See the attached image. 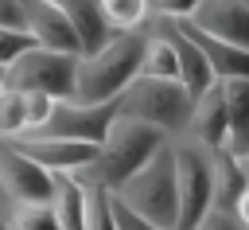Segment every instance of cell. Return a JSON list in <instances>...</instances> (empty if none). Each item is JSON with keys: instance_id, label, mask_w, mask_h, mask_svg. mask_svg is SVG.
<instances>
[{"instance_id": "cell-17", "label": "cell", "mask_w": 249, "mask_h": 230, "mask_svg": "<svg viewBox=\"0 0 249 230\" xmlns=\"http://www.w3.org/2000/svg\"><path fill=\"white\" fill-rule=\"evenodd\" d=\"M206 156H210V179H214V207H222V211H233L237 195L249 187V175H245L241 160H237V156H230L226 148H218V152H206Z\"/></svg>"}, {"instance_id": "cell-19", "label": "cell", "mask_w": 249, "mask_h": 230, "mask_svg": "<svg viewBox=\"0 0 249 230\" xmlns=\"http://www.w3.org/2000/svg\"><path fill=\"white\" fill-rule=\"evenodd\" d=\"M97 12L109 31H136L148 19V0H97Z\"/></svg>"}, {"instance_id": "cell-20", "label": "cell", "mask_w": 249, "mask_h": 230, "mask_svg": "<svg viewBox=\"0 0 249 230\" xmlns=\"http://www.w3.org/2000/svg\"><path fill=\"white\" fill-rule=\"evenodd\" d=\"M82 191H86V230H117L109 191L97 183H86V179H82Z\"/></svg>"}, {"instance_id": "cell-16", "label": "cell", "mask_w": 249, "mask_h": 230, "mask_svg": "<svg viewBox=\"0 0 249 230\" xmlns=\"http://www.w3.org/2000/svg\"><path fill=\"white\" fill-rule=\"evenodd\" d=\"M62 16H66V23L74 27V35H78V43H82V55H89V51H97V47H105L109 43V27H105V19H101V12H97V0H51Z\"/></svg>"}, {"instance_id": "cell-27", "label": "cell", "mask_w": 249, "mask_h": 230, "mask_svg": "<svg viewBox=\"0 0 249 230\" xmlns=\"http://www.w3.org/2000/svg\"><path fill=\"white\" fill-rule=\"evenodd\" d=\"M148 8H156L160 19H187L198 8V0H148Z\"/></svg>"}, {"instance_id": "cell-18", "label": "cell", "mask_w": 249, "mask_h": 230, "mask_svg": "<svg viewBox=\"0 0 249 230\" xmlns=\"http://www.w3.org/2000/svg\"><path fill=\"white\" fill-rule=\"evenodd\" d=\"M140 74H152V78H171L179 82V62H175V47L163 31L156 35H144V55H140Z\"/></svg>"}, {"instance_id": "cell-15", "label": "cell", "mask_w": 249, "mask_h": 230, "mask_svg": "<svg viewBox=\"0 0 249 230\" xmlns=\"http://www.w3.org/2000/svg\"><path fill=\"white\" fill-rule=\"evenodd\" d=\"M222 97H226V152L245 160V152H249V78L222 82Z\"/></svg>"}, {"instance_id": "cell-5", "label": "cell", "mask_w": 249, "mask_h": 230, "mask_svg": "<svg viewBox=\"0 0 249 230\" xmlns=\"http://www.w3.org/2000/svg\"><path fill=\"white\" fill-rule=\"evenodd\" d=\"M74 74H78V55L31 43L19 58H12L4 66V86L39 90V94H51L54 101H70L74 97Z\"/></svg>"}, {"instance_id": "cell-3", "label": "cell", "mask_w": 249, "mask_h": 230, "mask_svg": "<svg viewBox=\"0 0 249 230\" xmlns=\"http://www.w3.org/2000/svg\"><path fill=\"white\" fill-rule=\"evenodd\" d=\"M132 214L175 230V160H171V144H163L148 164H140L117 191H113Z\"/></svg>"}, {"instance_id": "cell-31", "label": "cell", "mask_w": 249, "mask_h": 230, "mask_svg": "<svg viewBox=\"0 0 249 230\" xmlns=\"http://www.w3.org/2000/svg\"><path fill=\"white\" fill-rule=\"evenodd\" d=\"M0 94H4V70H0Z\"/></svg>"}, {"instance_id": "cell-11", "label": "cell", "mask_w": 249, "mask_h": 230, "mask_svg": "<svg viewBox=\"0 0 249 230\" xmlns=\"http://www.w3.org/2000/svg\"><path fill=\"white\" fill-rule=\"evenodd\" d=\"M23 8V27L39 47L51 51H66V55H82V43L74 35V27L66 23V16L51 4V0H19Z\"/></svg>"}, {"instance_id": "cell-4", "label": "cell", "mask_w": 249, "mask_h": 230, "mask_svg": "<svg viewBox=\"0 0 249 230\" xmlns=\"http://www.w3.org/2000/svg\"><path fill=\"white\" fill-rule=\"evenodd\" d=\"M191 94L171 82V78H152V74H136L121 94H117V109L124 117H140L156 129H163L167 136L171 133H183L187 121H191Z\"/></svg>"}, {"instance_id": "cell-21", "label": "cell", "mask_w": 249, "mask_h": 230, "mask_svg": "<svg viewBox=\"0 0 249 230\" xmlns=\"http://www.w3.org/2000/svg\"><path fill=\"white\" fill-rule=\"evenodd\" d=\"M27 133V109H23V90L4 86L0 94V140Z\"/></svg>"}, {"instance_id": "cell-30", "label": "cell", "mask_w": 249, "mask_h": 230, "mask_svg": "<svg viewBox=\"0 0 249 230\" xmlns=\"http://www.w3.org/2000/svg\"><path fill=\"white\" fill-rule=\"evenodd\" d=\"M241 168H245V175H249V152H245V160H241Z\"/></svg>"}, {"instance_id": "cell-28", "label": "cell", "mask_w": 249, "mask_h": 230, "mask_svg": "<svg viewBox=\"0 0 249 230\" xmlns=\"http://www.w3.org/2000/svg\"><path fill=\"white\" fill-rule=\"evenodd\" d=\"M0 27L27 31V27H23V8H19V0H0Z\"/></svg>"}, {"instance_id": "cell-8", "label": "cell", "mask_w": 249, "mask_h": 230, "mask_svg": "<svg viewBox=\"0 0 249 230\" xmlns=\"http://www.w3.org/2000/svg\"><path fill=\"white\" fill-rule=\"evenodd\" d=\"M0 187L16 203H51V191H54L51 172L8 140H0Z\"/></svg>"}, {"instance_id": "cell-23", "label": "cell", "mask_w": 249, "mask_h": 230, "mask_svg": "<svg viewBox=\"0 0 249 230\" xmlns=\"http://www.w3.org/2000/svg\"><path fill=\"white\" fill-rule=\"evenodd\" d=\"M54 97L51 94H39V90H23V109H27V133L31 129H43L47 121H51V113H54Z\"/></svg>"}, {"instance_id": "cell-29", "label": "cell", "mask_w": 249, "mask_h": 230, "mask_svg": "<svg viewBox=\"0 0 249 230\" xmlns=\"http://www.w3.org/2000/svg\"><path fill=\"white\" fill-rule=\"evenodd\" d=\"M233 218H237V222H241V226L249 230V187H245V191L237 195V203H233Z\"/></svg>"}, {"instance_id": "cell-13", "label": "cell", "mask_w": 249, "mask_h": 230, "mask_svg": "<svg viewBox=\"0 0 249 230\" xmlns=\"http://www.w3.org/2000/svg\"><path fill=\"white\" fill-rule=\"evenodd\" d=\"M187 129H191V136H195V144H198L202 152L226 148V97H222V82L206 86V90L195 97Z\"/></svg>"}, {"instance_id": "cell-2", "label": "cell", "mask_w": 249, "mask_h": 230, "mask_svg": "<svg viewBox=\"0 0 249 230\" xmlns=\"http://www.w3.org/2000/svg\"><path fill=\"white\" fill-rule=\"evenodd\" d=\"M144 35L136 31H113L105 47L78 55L74 74V101H117V94L140 74Z\"/></svg>"}, {"instance_id": "cell-14", "label": "cell", "mask_w": 249, "mask_h": 230, "mask_svg": "<svg viewBox=\"0 0 249 230\" xmlns=\"http://www.w3.org/2000/svg\"><path fill=\"white\" fill-rule=\"evenodd\" d=\"M163 35L171 39V47H175V62H179V86L191 94V101L206 90V86H214L218 78L210 74V66H206V58H202V51L179 31V23L175 19H163Z\"/></svg>"}, {"instance_id": "cell-26", "label": "cell", "mask_w": 249, "mask_h": 230, "mask_svg": "<svg viewBox=\"0 0 249 230\" xmlns=\"http://www.w3.org/2000/svg\"><path fill=\"white\" fill-rule=\"evenodd\" d=\"M195 230H245L237 218H233V211H222V207H210L202 218H198V226Z\"/></svg>"}, {"instance_id": "cell-25", "label": "cell", "mask_w": 249, "mask_h": 230, "mask_svg": "<svg viewBox=\"0 0 249 230\" xmlns=\"http://www.w3.org/2000/svg\"><path fill=\"white\" fill-rule=\"evenodd\" d=\"M109 199H113V222H117V230H163V226H156V222H148V218H140V214H132L113 191H109Z\"/></svg>"}, {"instance_id": "cell-32", "label": "cell", "mask_w": 249, "mask_h": 230, "mask_svg": "<svg viewBox=\"0 0 249 230\" xmlns=\"http://www.w3.org/2000/svg\"><path fill=\"white\" fill-rule=\"evenodd\" d=\"M0 230H12V226H8V222H4V218H0Z\"/></svg>"}, {"instance_id": "cell-22", "label": "cell", "mask_w": 249, "mask_h": 230, "mask_svg": "<svg viewBox=\"0 0 249 230\" xmlns=\"http://www.w3.org/2000/svg\"><path fill=\"white\" fill-rule=\"evenodd\" d=\"M8 226L12 230H58V218H54L51 203H16Z\"/></svg>"}, {"instance_id": "cell-9", "label": "cell", "mask_w": 249, "mask_h": 230, "mask_svg": "<svg viewBox=\"0 0 249 230\" xmlns=\"http://www.w3.org/2000/svg\"><path fill=\"white\" fill-rule=\"evenodd\" d=\"M8 144H16L23 156H31L35 164H43L47 172H78L82 164L93 160L97 144H86V140H66V136H8Z\"/></svg>"}, {"instance_id": "cell-24", "label": "cell", "mask_w": 249, "mask_h": 230, "mask_svg": "<svg viewBox=\"0 0 249 230\" xmlns=\"http://www.w3.org/2000/svg\"><path fill=\"white\" fill-rule=\"evenodd\" d=\"M35 39L27 35V31H12V27H0V70L12 62V58H19L27 47H31Z\"/></svg>"}, {"instance_id": "cell-1", "label": "cell", "mask_w": 249, "mask_h": 230, "mask_svg": "<svg viewBox=\"0 0 249 230\" xmlns=\"http://www.w3.org/2000/svg\"><path fill=\"white\" fill-rule=\"evenodd\" d=\"M163 144H167V133H163V129L148 125V121H140V117L117 113V121H113L109 136L97 144L93 160L82 164L74 175L86 179V183H97V187H105V191H117V187H121L140 164H148Z\"/></svg>"}, {"instance_id": "cell-12", "label": "cell", "mask_w": 249, "mask_h": 230, "mask_svg": "<svg viewBox=\"0 0 249 230\" xmlns=\"http://www.w3.org/2000/svg\"><path fill=\"white\" fill-rule=\"evenodd\" d=\"M175 23H179V31L202 51V58H206V66H210V74H214L218 82L249 78V51H245V47H233V43H226V39H214V35H206L202 27H195L191 19H175Z\"/></svg>"}, {"instance_id": "cell-33", "label": "cell", "mask_w": 249, "mask_h": 230, "mask_svg": "<svg viewBox=\"0 0 249 230\" xmlns=\"http://www.w3.org/2000/svg\"><path fill=\"white\" fill-rule=\"evenodd\" d=\"M245 4H249V0H245Z\"/></svg>"}, {"instance_id": "cell-10", "label": "cell", "mask_w": 249, "mask_h": 230, "mask_svg": "<svg viewBox=\"0 0 249 230\" xmlns=\"http://www.w3.org/2000/svg\"><path fill=\"white\" fill-rule=\"evenodd\" d=\"M187 19L202 27L206 35L249 51V4L245 0H198V8Z\"/></svg>"}, {"instance_id": "cell-6", "label": "cell", "mask_w": 249, "mask_h": 230, "mask_svg": "<svg viewBox=\"0 0 249 230\" xmlns=\"http://www.w3.org/2000/svg\"><path fill=\"white\" fill-rule=\"evenodd\" d=\"M175 160V230H195L198 218L214 207V179H210V156L198 144H171Z\"/></svg>"}, {"instance_id": "cell-7", "label": "cell", "mask_w": 249, "mask_h": 230, "mask_svg": "<svg viewBox=\"0 0 249 230\" xmlns=\"http://www.w3.org/2000/svg\"><path fill=\"white\" fill-rule=\"evenodd\" d=\"M117 101H58L51 121L39 133L51 136H66V140H86V144H101L117 121Z\"/></svg>"}]
</instances>
